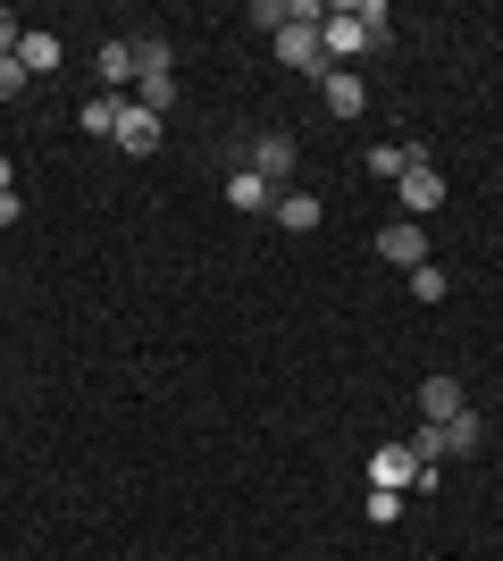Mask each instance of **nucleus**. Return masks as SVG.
Here are the masks:
<instances>
[{
  "mask_svg": "<svg viewBox=\"0 0 503 561\" xmlns=\"http://www.w3.org/2000/svg\"><path fill=\"white\" fill-rule=\"evenodd\" d=\"M369 486L411 494V486H420V453H411V445H378V453H369Z\"/></svg>",
  "mask_w": 503,
  "mask_h": 561,
  "instance_id": "nucleus-1",
  "label": "nucleus"
},
{
  "mask_svg": "<svg viewBox=\"0 0 503 561\" xmlns=\"http://www.w3.org/2000/svg\"><path fill=\"white\" fill-rule=\"evenodd\" d=\"M395 185H403V210H420V218H428L436 202H445V176L428 168V151H420V160H411L403 176H395Z\"/></svg>",
  "mask_w": 503,
  "mask_h": 561,
  "instance_id": "nucleus-2",
  "label": "nucleus"
},
{
  "mask_svg": "<svg viewBox=\"0 0 503 561\" xmlns=\"http://www.w3.org/2000/svg\"><path fill=\"white\" fill-rule=\"evenodd\" d=\"M319 93H328L335 117H361V110H369V84H361L353 68H328V76H319Z\"/></svg>",
  "mask_w": 503,
  "mask_h": 561,
  "instance_id": "nucleus-3",
  "label": "nucleus"
},
{
  "mask_svg": "<svg viewBox=\"0 0 503 561\" xmlns=\"http://www.w3.org/2000/svg\"><path fill=\"white\" fill-rule=\"evenodd\" d=\"M378 252L395 260V268H428V234L420 227H378Z\"/></svg>",
  "mask_w": 503,
  "mask_h": 561,
  "instance_id": "nucleus-4",
  "label": "nucleus"
},
{
  "mask_svg": "<svg viewBox=\"0 0 503 561\" xmlns=\"http://www.w3.org/2000/svg\"><path fill=\"white\" fill-rule=\"evenodd\" d=\"M118 151H135V160H144V151H160V117L126 101V110H118Z\"/></svg>",
  "mask_w": 503,
  "mask_h": 561,
  "instance_id": "nucleus-5",
  "label": "nucleus"
},
{
  "mask_svg": "<svg viewBox=\"0 0 503 561\" xmlns=\"http://www.w3.org/2000/svg\"><path fill=\"white\" fill-rule=\"evenodd\" d=\"M252 176H261V185H286V176H294V142H286V135H261V151H252Z\"/></svg>",
  "mask_w": 503,
  "mask_h": 561,
  "instance_id": "nucleus-6",
  "label": "nucleus"
},
{
  "mask_svg": "<svg viewBox=\"0 0 503 561\" xmlns=\"http://www.w3.org/2000/svg\"><path fill=\"white\" fill-rule=\"evenodd\" d=\"M18 68H25V76H50V68H59V34L25 25V43H18Z\"/></svg>",
  "mask_w": 503,
  "mask_h": 561,
  "instance_id": "nucleus-7",
  "label": "nucleus"
},
{
  "mask_svg": "<svg viewBox=\"0 0 503 561\" xmlns=\"http://www.w3.org/2000/svg\"><path fill=\"white\" fill-rule=\"evenodd\" d=\"M135 110H176V68H151V76H135Z\"/></svg>",
  "mask_w": 503,
  "mask_h": 561,
  "instance_id": "nucleus-8",
  "label": "nucleus"
},
{
  "mask_svg": "<svg viewBox=\"0 0 503 561\" xmlns=\"http://www.w3.org/2000/svg\"><path fill=\"white\" fill-rule=\"evenodd\" d=\"M227 202H236V210H277V185H261V176H252V168H243V176H227Z\"/></svg>",
  "mask_w": 503,
  "mask_h": 561,
  "instance_id": "nucleus-9",
  "label": "nucleus"
},
{
  "mask_svg": "<svg viewBox=\"0 0 503 561\" xmlns=\"http://www.w3.org/2000/svg\"><path fill=\"white\" fill-rule=\"evenodd\" d=\"M420 411H428V420H454V411H470V402H461L454 377H428V386H420Z\"/></svg>",
  "mask_w": 503,
  "mask_h": 561,
  "instance_id": "nucleus-10",
  "label": "nucleus"
},
{
  "mask_svg": "<svg viewBox=\"0 0 503 561\" xmlns=\"http://www.w3.org/2000/svg\"><path fill=\"white\" fill-rule=\"evenodd\" d=\"M277 227L311 234V227H319V202H311V193H277Z\"/></svg>",
  "mask_w": 503,
  "mask_h": 561,
  "instance_id": "nucleus-11",
  "label": "nucleus"
},
{
  "mask_svg": "<svg viewBox=\"0 0 503 561\" xmlns=\"http://www.w3.org/2000/svg\"><path fill=\"white\" fill-rule=\"evenodd\" d=\"M101 84H135V43H101Z\"/></svg>",
  "mask_w": 503,
  "mask_h": 561,
  "instance_id": "nucleus-12",
  "label": "nucleus"
},
{
  "mask_svg": "<svg viewBox=\"0 0 503 561\" xmlns=\"http://www.w3.org/2000/svg\"><path fill=\"white\" fill-rule=\"evenodd\" d=\"M118 110H126V93H101V101H84V135H118Z\"/></svg>",
  "mask_w": 503,
  "mask_h": 561,
  "instance_id": "nucleus-13",
  "label": "nucleus"
},
{
  "mask_svg": "<svg viewBox=\"0 0 503 561\" xmlns=\"http://www.w3.org/2000/svg\"><path fill=\"white\" fill-rule=\"evenodd\" d=\"M411 160H420V142H403V151H386V142H378V151H369V176H403Z\"/></svg>",
  "mask_w": 503,
  "mask_h": 561,
  "instance_id": "nucleus-14",
  "label": "nucleus"
},
{
  "mask_svg": "<svg viewBox=\"0 0 503 561\" xmlns=\"http://www.w3.org/2000/svg\"><path fill=\"white\" fill-rule=\"evenodd\" d=\"M411 294H420V302H445V268H436V260H428V268H411Z\"/></svg>",
  "mask_w": 503,
  "mask_h": 561,
  "instance_id": "nucleus-15",
  "label": "nucleus"
},
{
  "mask_svg": "<svg viewBox=\"0 0 503 561\" xmlns=\"http://www.w3.org/2000/svg\"><path fill=\"white\" fill-rule=\"evenodd\" d=\"M252 25H268V34H277V25H294V0H252Z\"/></svg>",
  "mask_w": 503,
  "mask_h": 561,
  "instance_id": "nucleus-16",
  "label": "nucleus"
},
{
  "mask_svg": "<svg viewBox=\"0 0 503 561\" xmlns=\"http://www.w3.org/2000/svg\"><path fill=\"white\" fill-rule=\"evenodd\" d=\"M369 519H378V528H395V519H403V494H386V486H369Z\"/></svg>",
  "mask_w": 503,
  "mask_h": 561,
  "instance_id": "nucleus-17",
  "label": "nucleus"
},
{
  "mask_svg": "<svg viewBox=\"0 0 503 561\" xmlns=\"http://www.w3.org/2000/svg\"><path fill=\"white\" fill-rule=\"evenodd\" d=\"M151 68H168V43H160V34H144V43H135V76H151Z\"/></svg>",
  "mask_w": 503,
  "mask_h": 561,
  "instance_id": "nucleus-18",
  "label": "nucleus"
},
{
  "mask_svg": "<svg viewBox=\"0 0 503 561\" xmlns=\"http://www.w3.org/2000/svg\"><path fill=\"white\" fill-rule=\"evenodd\" d=\"M25 84H34V76H25V68H18V59H0V101H18V93H25Z\"/></svg>",
  "mask_w": 503,
  "mask_h": 561,
  "instance_id": "nucleus-19",
  "label": "nucleus"
},
{
  "mask_svg": "<svg viewBox=\"0 0 503 561\" xmlns=\"http://www.w3.org/2000/svg\"><path fill=\"white\" fill-rule=\"evenodd\" d=\"M18 218H25V202H18V193H0V227H18Z\"/></svg>",
  "mask_w": 503,
  "mask_h": 561,
  "instance_id": "nucleus-20",
  "label": "nucleus"
},
{
  "mask_svg": "<svg viewBox=\"0 0 503 561\" xmlns=\"http://www.w3.org/2000/svg\"><path fill=\"white\" fill-rule=\"evenodd\" d=\"M0 193H18V185H9V160H0Z\"/></svg>",
  "mask_w": 503,
  "mask_h": 561,
  "instance_id": "nucleus-21",
  "label": "nucleus"
}]
</instances>
